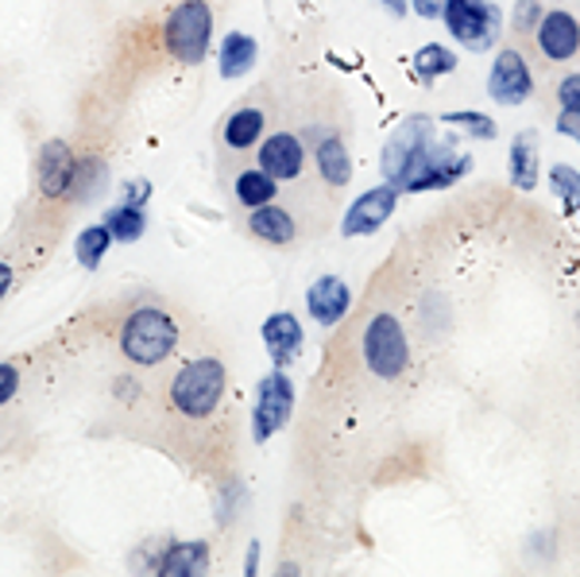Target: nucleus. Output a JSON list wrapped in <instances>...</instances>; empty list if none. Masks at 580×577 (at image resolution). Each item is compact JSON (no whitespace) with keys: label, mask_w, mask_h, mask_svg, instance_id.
<instances>
[{"label":"nucleus","mask_w":580,"mask_h":577,"mask_svg":"<svg viewBox=\"0 0 580 577\" xmlns=\"http://www.w3.org/2000/svg\"><path fill=\"white\" fill-rule=\"evenodd\" d=\"M225 395V364L217 356H198L170 380V408L186 419H209Z\"/></svg>","instance_id":"1"},{"label":"nucleus","mask_w":580,"mask_h":577,"mask_svg":"<svg viewBox=\"0 0 580 577\" xmlns=\"http://www.w3.org/2000/svg\"><path fill=\"white\" fill-rule=\"evenodd\" d=\"M178 345V326L155 306H140L125 319L120 326V349L132 364H159L175 353Z\"/></svg>","instance_id":"2"},{"label":"nucleus","mask_w":580,"mask_h":577,"mask_svg":"<svg viewBox=\"0 0 580 577\" xmlns=\"http://www.w3.org/2000/svg\"><path fill=\"white\" fill-rule=\"evenodd\" d=\"M163 39L178 62H201L214 39V8L206 0H183L163 23Z\"/></svg>","instance_id":"3"},{"label":"nucleus","mask_w":580,"mask_h":577,"mask_svg":"<svg viewBox=\"0 0 580 577\" xmlns=\"http://www.w3.org/2000/svg\"><path fill=\"white\" fill-rule=\"evenodd\" d=\"M364 361L367 369L375 372L380 380H395L406 372L411 364V345H406L403 322L395 319L391 311H380L364 330Z\"/></svg>","instance_id":"4"},{"label":"nucleus","mask_w":580,"mask_h":577,"mask_svg":"<svg viewBox=\"0 0 580 577\" xmlns=\"http://www.w3.org/2000/svg\"><path fill=\"white\" fill-rule=\"evenodd\" d=\"M441 20L449 36L469 51H488L500 39V8L492 0H449Z\"/></svg>","instance_id":"5"},{"label":"nucleus","mask_w":580,"mask_h":577,"mask_svg":"<svg viewBox=\"0 0 580 577\" xmlns=\"http://www.w3.org/2000/svg\"><path fill=\"white\" fill-rule=\"evenodd\" d=\"M434 144V120L430 117H406L403 125L391 133L387 148H383V178L387 183H403L406 170H411L414 159Z\"/></svg>","instance_id":"6"},{"label":"nucleus","mask_w":580,"mask_h":577,"mask_svg":"<svg viewBox=\"0 0 580 577\" xmlns=\"http://www.w3.org/2000/svg\"><path fill=\"white\" fill-rule=\"evenodd\" d=\"M469 170V156H456L453 144H430L419 159L406 170V178L399 183V190H438L449 186Z\"/></svg>","instance_id":"7"},{"label":"nucleus","mask_w":580,"mask_h":577,"mask_svg":"<svg viewBox=\"0 0 580 577\" xmlns=\"http://www.w3.org/2000/svg\"><path fill=\"white\" fill-rule=\"evenodd\" d=\"M530 89H534V75H530L522 51L508 47V51L495 55V67L488 75V94L500 105H522L530 97Z\"/></svg>","instance_id":"8"},{"label":"nucleus","mask_w":580,"mask_h":577,"mask_svg":"<svg viewBox=\"0 0 580 577\" xmlns=\"http://www.w3.org/2000/svg\"><path fill=\"white\" fill-rule=\"evenodd\" d=\"M395 206H399V186L395 183L375 186V190H364L361 198L348 206L341 233H345V237H364V233H375L391 214H395Z\"/></svg>","instance_id":"9"},{"label":"nucleus","mask_w":580,"mask_h":577,"mask_svg":"<svg viewBox=\"0 0 580 577\" xmlns=\"http://www.w3.org/2000/svg\"><path fill=\"white\" fill-rule=\"evenodd\" d=\"M294 408V384L283 372H272L259 388V403H256V442H267L275 430L287 427Z\"/></svg>","instance_id":"10"},{"label":"nucleus","mask_w":580,"mask_h":577,"mask_svg":"<svg viewBox=\"0 0 580 577\" xmlns=\"http://www.w3.org/2000/svg\"><path fill=\"white\" fill-rule=\"evenodd\" d=\"M538 51H542L550 62L577 59V51H580V20L577 16L561 12V8L542 12V20H538Z\"/></svg>","instance_id":"11"},{"label":"nucleus","mask_w":580,"mask_h":577,"mask_svg":"<svg viewBox=\"0 0 580 577\" xmlns=\"http://www.w3.org/2000/svg\"><path fill=\"white\" fill-rule=\"evenodd\" d=\"M259 167H264L275 183H291V178H298L302 167H306V148H302L298 136L275 133L272 140H264V148H259Z\"/></svg>","instance_id":"12"},{"label":"nucleus","mask_w":580,"mask_h":577,"mask_svg":"<svg viewBox=\"0 0 580 577\" xmlns=\"http://www.w3.org/2000/svg\"><path fill=\"white\" fill-rule=\"evenodd\" d=\"M73 164L70 148L62 140H47L43 151H39V190L47 194V198H67L70 186H73Z\"/></svg>","instance_id":"13"},{"label":"nucleus","mask_w":580,"mask_h":577,"mask_svg":"<svg viewBox=\"0 0 580 577\" xmlns=\"http://www.w3.org/2000/svg\"><path fill=\"white\" fill-rule=\"evenodd\" d=\"M306 306L322 326H337V322L348 314V306H353V295H348L345 280H337V275H322V280L309 283Z\"/></svg>","instance_id":"14"},{"label":"nucleus","mask_w":580,"mask_h":577,"mask_svg":"<svg viewBox=\"0 0 580 577\" xmlns=\"http://www.w3.org/2000/svg\"><path fill=\"white\" fill-rule=\"evenodd\" d=\"M264 345H267V353H272V361L279 364V369H287L294 356L302 353V326H298V319L287 314V311L272 314V319L264 322Z\"/></svg>","instance_id":"15"},{"label":"nucleus","mask_w":580,"mask_h":577,"mask_svg":"<svg viewBox=\"0 0 580 577\" xmlns=\"http://www.w3.org/2000/svg\"><path fill=\"white\" fill-rule=\"evenodd\" d=\"M248 229L256 241H264V245H275V248H287L294 245V237H298V225H294V217L287 214L283 206H256L248 217Z\"/></svg>","instance_id":"16"},{"label":"nucleus","mask_w":580,"mask_h":577,"mask_svg":"<svg viewBox=\"0 0 580 577\" xmlns=\"http://www.w3.org/2000/svg\"><path fill=\"white\" fill-rule=\"evenodd\" d=\"M256 39L244 36V31H233V36L220 43V75L225 78H244L252 67H256Z\"/></svg>","instance_id":"17"},{"label":"nucleus","mask_w":580,"mask_h":577,"mask_svg":"<svg viewBox=\"0 0 580 577\" xmlns=\"http://www.w3.org/2000/svg\"><path fill=\"white\" fill-rule=\"evenodd\" d=\"M511 178L519 190H534L538 186V140L534 133L514 136L511 144Z\"/></svg>","instance_id":"18"},{"label":"nucleus","mask_w":580,"mask_h":577,"mask_svg":"<svg viewBox=\"0 0 580 577\" xmlns=\"http://www.w3.org/2000/svg\"><path fill=\"white\" fill-rule=\"evenodd\" d=\"M264 125H267V117L259 109H236L233 117H228V125H225V144L233 151L252 148V144L264 136Z\"/></svg>","instance_id":"19"},{"label":"nucleus","mask_w":580,"mask_h":577,"mask_svg":"<svg viewBox=\"0 0 580 577\" xmlns=\"http://www.w3.org/2000/svg\"><path fill=\"white\" fill-rule=\"evenodd\" d=\"M317 167H322V178L330 186H345L353 178V164H348V151L337 136L317 144Z\"/></svg>","instance_id":"20"},{"label":"nucleus","mask_w":580,"mask_h":577,"mask_svg":"<svg viewBox=\"0 0 580 577\" xmlns=\"http://www.w3.org/2000/svg\"><path fill=\"white\" fill-rule=\"evenodd\" d=\"M209 558L206 542H183V547H170L167 558H163L159 574L163 577H186V574H198Z\"/></svg>","instance_id":"21"},{"label":"nucleus","mask_w":580,"mask_h":577,"mask_svg":"<svg viewBox=\"0 0 580 577\" xmlns=\"http://www.w3.org/2000/svg\"><path fill=\"white\" fill-rule=\"evenodd\" d=\"M236 198H240V206H248V209L267 206V202L275 198V178L267 175L264 167L240 170V178H236Z\"/></svg>","instance_id":"22"},{"label":"nucleus","mask_w":580,"mask_h":577,"mask_svg":"<svg viewBox=\"0 0 580 577\" xmlns=\"http://www.w3.org/2000/svg\"><path fill=\"white\" fill-rule=\"evenodd\" d=\"M105 225H109V233H112V241H140L144 237V229H147V217H144V209L140 206H117V209H109V217H105Z\"/></svg>","instance_id":"23"},{"label":"nucleus","mask_w":580,"mask_h":577,"mask_svg":"<svg viewBox=\"0 0 580 577\" xmlns=\"http://www.w3.org/2000/svg\"><path fill=\"white\" fill-rule=\"evenodd\" d=\"M414 67H419V75L430 82V78L453 75V70H456V55H453V51H445V47H441V43H426L419 55H414Z\"/></svg>","instance_id":"24"},{"label":"nucleus","mask_w":580,"mask_h":577,"mask_svg":"<svg viewBox=\"0 0 580 577\" xmlns=\"http://www.w3.org/2000/svg\"><path fill=\"white\" fill-rule=\"evenodd\" d=\"M112 245V233H109V225H94V229H86L78 237V260L86 267H97L101 264V256H105V248Z\"/></svg>","instance_id":"25"},{"label":"nucleus","mask_w":580,"mask_h":577,"mask_svg":"<svg viewBox=\"0 0 580 577\" xmlns=\"http://www.w3.org/2000/svg\"><path fill=\"white\" fill-rule=\"evenodd\" d=\"M550 183H553V190L561 194V202H566V209H573V214H580V175L573 167H566V164H558L550 170Z\"/></svg>","instance_id":"26"},{"label":"nucleus","mask_w":580,"mask_h":577,"mask_svg":"<svg viewBox=\"0 0 580 577\" xmlns=\"http://www.w3.org/2000/svg\"><path fill=\"white\" fill-rule=\"evenodd\" d=\"M445 125H456V128H464V133H472L476 140H492L495 136V120H488L484 113H472V109H464V113H445Z\"/></svg>","instance_id":"27"},{"label":"nucleus","mask_w":580,"mask_h":577,"mask_svg":"<svg viewBox=\"0 0 580 577\" xmlns=\"http://www.w3.org/2000/svg\"><path fill=\"white\" fill-rule=\"evenodd\" d=\"M538 20H542V4H538V0H519V4H514V23H511V28L519 31V36H527V31H538Z\"/></svg>","instance_id":"28"},{"label":"nucleus","mask_w":580,"mask_h":577,"mask_svg":"<svg viewBox=\"0 0 580 577\" xmlns=\"http://www.w3.org/2000/svg\"><path fill=\"white\" fill-rule=\"evenodd\" d=\"M558 101H561V113H580V75H569L566 82L558 86Z\"/></svg>","instance_id":"29"},{"label":"nucleus","mask_w":580,"mask_h":577,"mask_svg":"<svg viewBox=\"0 0 580 577\" xmlns=\"http://www.w3.org/2000/svg\"><path fill=\"white\" fill-rule=\"evenodd\" d=\"M16 388H20V372H16L12 364H0V403L12 400Z\"/></svg>","instance_id":"30"},{"label":"nucleus","mask_w":580,"mask_h":577,"mask_svg":"<svg viewBox=\"0 0 580 577\" xmlns=\"http://www.w3.org/2000/svg\"><path fill=\"white\" fill-rule=\"evenodd\" d=\"M411 4H414V12H419L422 20H441L449 0H411Z\"/></svg>","instance_id":"31"},{"label":"nucleus","mask_w":580,"mask_h":577,"mask_svg":"<svg viewBox=\"0 0 580 577\" xmlns=\"http://www.w3.org/2000/svg\"><path fill=\"white\" fill-rule=\"evenodd\" d=\"M558 133L573 136V140L580 144V113H561V117H558Z\"/></svg>","instance_id":"32"},{"label":"nucleus","mask_w":580,"mask_h":577,"mask_svg":"<svg viewBox=\"0 0 580 577\" xmlns=\"http://www.w3.org/2000/svg\"><path fill=\"white\" fill-rule=\"evenodd\" d=\"M383 8H387V12H395V20H403L406 16V0H380Z\"/></svg>","instance_id":"33"},{"label":"nucleus","mask_w":580,"mask_h":577,"mask_svg":"<svg viewBox=\"0 0 580 577\" xmlns=\"http://www.w3.org/2000/svg\"><path fill=\"white\" fill-rule=\"evenodd\" d=\"M8 283H12V267H8V264H0V299H4Z\"/></svg>","instance_id":"34"},{"label":"nucleus","mask_w":580,"mask_h":577,"mask_svg":"<svg viewBox=\"0 0 580 577\" xmlns=\"http://www.w3.org/2000/svg\"><path fill=\"white\" fill-rule=\"evenodd\" d=\"M256 563H259V547L252 542V550H248V574H256Z\"/></svg>","instance_id":"35"}]
</instances>
